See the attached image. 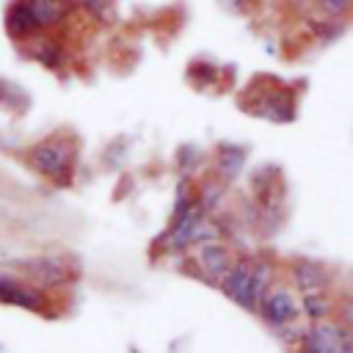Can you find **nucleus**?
Wrapping results in <instances>:
<instances>
[{
	"label": "nucleus",
	"instance_id": "obj_5",
	"mask_svg": "<svg viewBox=\"0 0 353 353\" xmlns=\"http://www.w3.org/2000/svg\"><path fill=\"white\" fill-rule=\"evenodd\" d=\"M251 270H254V256H237L232 262V268L226 270V276L218 281L223 295L229 301H234L237 306H243L245 312H251L248 303V284H251Z\"/></svg>",
	"mask_w": 353,
	"mask_h": 353
},
{
	"label": "nucleus",
	"instance_id": "obj_16",
	"mask_svg": "<svg viewBox=\"0 0 353 353\" xmlns=\"http://www.w3.org/2000/svg\"><path fill=\"white\" fill-rule=\"evenodd\" d=\"M345 33V22L342 19H334V17H325L323 22H314V36L323 39V41H334Z\"/></svg>",
	"mask_w": 353,
	"mask_h": 353
},
{
	"label": "nucleus",
	"instance_id": "obj_19",
	"mask_svg": "<svg viewBox=\"0 0 353 353\" xmlns=\"http://www.w3.org/2000/svg\"><path fill=\"white\" fill-rule=\"evenodd\" d=\"M221 3H223L226 8H232V11H237V8L243 6V0H221Z\"/></svg>",
	"mask_w": 353,
	"mask_h": 353
},
{
	"label": "nucleus",
	"instance_id": "obj_18",
	"mask_svg": "<svg viewBox=\"0 0 353 353\" xmlns=\"http://www.w3.org/2000/svg\"><path fill=\"white\" fill-rule=\"evenodd\" d=\"M320 11L325 17H334V19H342L350 8H353V0H317Z\"/></svg>",
	"mask_w": 353,
	"mask_h": 353
},
{
	"label": "nucleus",
	"instance_id": "obj_1",
	"mask_svg": "<svg viewBox=\"0 0 353 353\" xmlns=\"http://www.w3.org/2000/svg\"><path fill=\"white\" fill-rule=\"evenodd\" d=\"M301 353H353V331L339 325L334 317L309 323L298 339Z\"/></svg>",
	"mask_w": 353,
	"mask_h": 353
},
{
	"label": "nucleus",
	"instance_id": "obj_11",
	"mask_svg": "<svg viewBox=\"0 0 353 353\" xmlns=\"http://www.w3.org/2000/svg\"><path fill=\"white\" fill-rule=\"evenodd\" d=\"M298 301H301V314L309 323H320V320L334 317V298L328 292H309V295H301Z\"/></svg>",
	"mask_w": 353,
	"mask_h": 353
},
{
	"label": "nucleus",
	"instance_id": "obj_8",
	"mask_svg": "<svg viewBox=\"0 0 353 353\" xmlns=\"http://www.w3.org/2000/svg\"><path fill=\"white\" fill-rule=\"evenodd\" d=\"M196 259H199V265H201V270L212 279V281H221L223 276H226V270L232 268V254H229V248L223 245V243H218V240H210V243H201L199 248H196Z\"/></svg>",
	"mask_w": 353,
	"mask_h": 353
},
{
	"label": "nucleus",
	"instance_id": "obj_9",
	"mask_svg": "<svg viewBox=\"0 0 353 353\" xmlns=\"http://www.w3.org/2000/svg\"><path fill=\"white\" fill-rule=\"evenodd\" d=\"M6 30L14 39H33L41 30V25L36 22L28 0H14L8 6V11H6Z\"/></svg>",
	"mask_w": 353,
	"mask_h": 353
},
{
	"label": "nucleus",
	"instance_id": "obj_17",
	"mask_svg": "<svg viewBox=\"0 0 353 353\" xmlns=\"http://www.w3.org/2000/svg\"><path fill=\"white\" fill-rule=\"evenodd\" d=\"M74 8H83V11H88L91 17H97L99 22H108L110 19V14H108V3L105 0H69Z\"/></svg>",
	"mask_w": 353,
	"mask_h": 353
},
{
	"label": "nucleus",
	"instance_id": "obj_7",
	"mask_svg": "<svg viewBox=\"0 0 353 353\" xmlns=\"http://www.w3.org/2000/svg\"><path fill=\"white\" fill-rule=\"evenodd\" d=\"M25 276L33 281V287L47 290V287H61L69 281V268L58 259H30L25 262Z\"/></svg>",
	"mask_w": 353,
	"mask_h": 353
},
{
	"label": "nucleus",
	"instance_id": "obj_6",
	"mask_svg": "<svg viewBox=\"0 0 353 353\" xmlns=\"http://www.w3.org/2000/svg\"><path fill=\"white\" fill-rule=\"evenodd\" d=\"M0 303L19 306L28 312H41L44 309V292L39 287L22 284L11 276H0Z\"/></svg>",
	"mask_w": 353,
	"mask_h": 353
},
{
	"label": "nucleus",
	"instance_id": "obj_15",
	"mask_svg": "<svg viewBox=\"0 0 353 353\" xmlns=\"http://www.w3.org/2000/svg\"><path fill=\"white\" fill-rule=\"evenodd\" d=\"M334 320L353 331V292L334 298Z\"/></svg>",
	"mask_w": 353,
	"mask_h": 353
},
{
	"label": "nucleus",
	"instance_id": "obj_4",
	"mask_svg": "<svg viewBox=\"0 0 353 353\" xmlns=\"http://www.w3.org/2000/svg\"><path fill=\"white\" fill-rule=\"evenodd\" d=\"M290 281H292V290H298L301 295H309V292H331L334 273L323 262L309 259V256H301V259H292V265H290Z\"/></svg>",
	"mask_w": 353,
	"mask_h": 353
},
{
	"label": "nucleus",
	"instance_id": "obj_12",
	"mask_svg": "<svg viewBox=\"0 0 353 353\" xmlns=\"http://www.w3.org/2000/svg\"><path fill=\"white\" fill-rule=\"evenodd\" d=\"M28 3H30V11H33L36 22L41 25V30L63 22L66 14H69L66 0H28Z\"/></svg>",
	"mask_w": 353,
	"mask_h": 353
},
{
	"label": "nucleus",
	"instance_id": "obj_13",
	"mask_svg": "<svg viewBox=\"0 0 353 353\" xmlns=\"http://www.w3.org/2000/svg\"><path fill=\"white\" fill-rule=\"evenodd\" d=\"M245 165V149L240 146H232V143H223L218 149V171L223 179H234Z\"/></svg>",
	"mask_w": 353,
	"mask_h": 353
},
{
	"label": "nucleus",
	"instance_id": "obj_3",
	"mask_svg": "<svg viewBox=\"0 0 353 353\" xmlns=\"http://www.w3.org/2000/svg\"><path fill=\"white\" fill-rule=\"evenodd\" d=\"M30 163L44 176L55 179V185H69L72 179V152L66 141H44L30 149Z\"/></svg>",
	"mask_w": 353,
	"mask_h": 353
},
{
	"label": "nucleus",
	"instance_id": "obj_2",
	"mask_svg": "<svg viewBox=\"0 0 353 353\" xmlns=\"http://www.w3.org/2000/svg\"><path fill=\"white\" fill-rule=\"evenodd\" d=\"M256 314L270 325V328H281V325H290V323H298L301 317V301L295 298V290L292 287H284V284H273L259 306H256Z\"/></svg>",
	"mask_w": 353,
	"mask_h": 353
},
{
	"label": "nucleus",
	"instance_id": "obj_10",
	"mask_svg": "<svg viewBox=\"0 0 353 353\" xmlns=\"http://www.w3.org/2000/svg\"><path fill=\"white\" fill-rule=\"evenodd\" d=\"M273 287V265L262 256H254V270H251V284H248V303L251 312H256L262 295Z\"/></svg>",
	"mask_w": 353,
	"mask_h": 353
},
{
	"label": "nucleus",
	"instance_id": "obj_14",
	"mask_svg": "<svg viewBox=\"0 0 353 353\" xmlns=\"http://www.w3.org/2000/svg\"><path fill=\"white\" fill-rule=\"evenodd\" d=\"M36 61L47 69H58L63 63V47L58 41H41L36 47Z\"/></svg>",
	"mask_w": 353,
	"mask_h": 353
}]
</instances>
